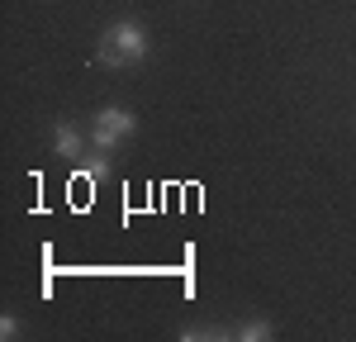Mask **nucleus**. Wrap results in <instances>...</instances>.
Instances as JSON below:
<instances>
[{
  "instance_id": "nucleus-3",
  "label": "nucleus",
  "mask_w": 356,
  "mask_h": 342,
  "mask_svg": "<svg viewBox=\"0 0 356 342\" xmlns=\"http://www.w3.org/2000/svg\"><path fill=\"white\" fill-rule=\"evenodd\" d=\"M86 138H90V133H86ZM86 138H81V129H76L72 119H62V124L53 129V152H57V157H67V162H81L86 152H90Z\"/></svg>"
},
{
  "instance_id": "nucleus-4",
  "label": "nucleus",
  "mask_w": 356,
  "mask_h": 342,
  "mask_svg": "<svg viewBox=\"0 0 356 342\" xmlns=\"http://www.w3.org/2000/svg\"><path fill=\"white\" fill-rule=\"evenodd\" d=\"M72 171H76L81 181H105V176H110V152L95 147V152H86L81 162H72Z\"/></svg>"
},
{
  "instance_id": "nucleus-1",
  "label": "nucleus",
  "mask_w": 356,
  "mask_h": 342,
  "mask_svg": "<svg viewBox=\"0 0 356 342\" xmlns=\"http://www.w3.org/2000/svg\"><path fill=\"white\" fill-rule=\"evenodd\" d=\"M143 57H147V33H143L138 19H114L100 33V48H95L100 67H138Z\"/></svg>"
},
{
  "instance_id": "nucleus-5",
  "label": "nucleus",
  "mask_w": 356,
  "mask_h": 342,
  "mask_svg": "<svg viewBox=\"0 0 356 342\" xmlns=\"http://www.w3.org/2000/svg\"><path fill=\"white\" fill-rule=\"evenodd\" d=\"M233 338H243V342H266V338H275V323H271V318H247L243 328H233Z\"/></svg>"
},
{
  "instance_id": "nucleus-2",
  "label": "nucleus",
  "mask_w": 356,
  "mask_h": 342,
  "mask_svg": "<svg viewBox=\"0 0 356 342\" xmlns=\"http://www.w3.org/2000/svg\"><path fill=\"white\" fill-rule=\"evenodd\" d=\"M138 119L129 110H119V105H110V110L95 114V124H90V147H105V152H114V147H124V142L134 138Z\"/></svg>"
},
{
  "instance_id": "nucleus-6",
  "label": "nucleus",
  "mask_w": 356,
  "mask_h": 342,
  "mask_svg": "<svg viewBox=\"0 0 356 342\" xmlns=\"http://www.w3.org/2000/svg\"><path fill=\"white\" fill-rule=\"evenodd\" d=\"M0 338H19V318L15 314H0Z\"/></svg>"
}]
</instances>
